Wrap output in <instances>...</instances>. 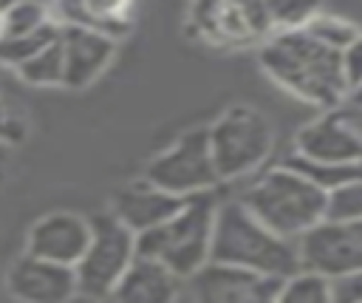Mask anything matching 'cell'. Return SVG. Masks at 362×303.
Wrapping results in <instances>:
<instances>
[{
  "label": "cell",
  "instance_id": "3",
  "mask_svg": "<svg viewBox=\"0 0 362 303\" xmlns=\"http://www.w3.org/2000/svg\"><path fill=\"white\" fill-rule=\"evenodd\" d=\"M238 201L263 227L297 244L305 232H311L317 224L325 221L328 193L314 187L291 167L277 164L266 170L255 184H249Z\"/></svg>",
  "mask_w": 362,
  "mask_h": 303
},
{
  "label": "cell",
  "instance_id": "15",
  "mask_svg": "<svg viewBox=\"0 0 362 303\" xmlns=\"http://www.w3.org/2000/svg\"><path fill=\"white\" fill-rule=\"evenodd\" d=\"M59 42L65 57V88H88L113 59V37L85 28V25H59Z\"/></svg>",
  "mask_w": 362,
  "mask_h": 303
},
{
  "label": "cell",
  "instance_id": "9",
  "mask_svg": "<svg viewBox=\"0 0 362 303\" xmlns=\"http://www.w3.org/2000/svg\"><path fill=\"white\" fill-rule=\"evenodd\" d=\"M280 278L206 263L187 280L192 303H277Z\"/></svg>",
  "mask_w": 362,
  "mask_h": 303
},
{
  "label": "cell",
  "instance_id": "6",
  "mask_svg": "<svg viewBox=\"0 0 362 303\" xmlns=\"http://www.w3.org/2000/svg\"><path fill=\"white\" fill-rule=\"evenodd\" d=\"M206 130H209L212 161H215L221 181L240 178V176L257 170L269 159L272 144H274L269 119L249 105L229 108Z\"/></svg>",
  "mask_w": 362,
  "mask_h": 303
},
{
  "label": "cell",
  "instance_id": "18",
  "mask_svg": "<svg viewBox=\"0 0 362 303\" xmlns=\"http://www.w3.org/2000/svg\"><path fill=\"white\" fill-rule=\"evenodd\" d=\"M20 79L28 85H42V88H54V85H65V57H62V42L59 37L42 48L34 59H28L25 65L17 68Z\"/></svg>",
  "mask_w": 362,
  "mask_h": 303
},
{
  "label": "cell",
  "instance_id": "17",
  "mask_svg": "<svg viewBox=\"0 0 362 303\" xmlns=\"http://www.w3.org/2000/svg\"><path fill=\"white\" fill-rule=\"evenodd\" d=\"M286 167H291L294 173H300L303 178H308L314 187H320L322 193H334L342 184H351L356 178H362V164H339V161H314L305 156L291 153L288 159H283Z\"/></svg>",
  "mask_w": 362,
  "mask_h": 303
},
{
  "label": "cell",
  "instance_id": "21",
  "mask_svg": "<svg viewBox=\"0 0 362 303\" xmlns=\"http://www.w3.org/2000/svg\"><path fill=\"white\" fill-rule=\"evenodd\" d=\"M277 303H331V280L300 269L280 283Z\"/></svg>",
  "mask_w": 362,
  "mask_h": 303
},
{
  "label": "cell",
  "instance_id": "29",
  "mask_svg": "<svg viewBox=\"0 0 362 303\" xmlns=\"http://www.w3.org/2000/svg\"><path fill=\"white\" fill-rule=\"evenodd\" d=\"M345 110L351 113V119H354V125H356V127L362 130V108H348V105H345Z\"/></svg>",
  "mask_w": 362,
  "mask_h": 303
},
{
  "label": "cell",
  "instance_id": "25",
  "mask_svg": "<svg viewBox=\"0 0 362 303\" xmlns=\"http://www.w3.org/2000/svg\"><path fill=\"white\" fill-rule=\"evenodd\" d=\"M339 59H342V76H345V85L351 93L354 88L362 85V34L339 54Z\"/></svg>",
  "mask_w": 362,
  "mask_h": 303
},
{
  "label": "cell",
  "instance_id": "8",
  "mask_svg": "<svg viewBox=\"0 0 362 303\" xmlns=\"http://www.w3.org/2000/svg\"><path fill=\"white\" fill-rule=\"evenodd\" d=\"M300 269L322 278L362 272V221H322L297 241Z\"/></svg>",
  "mask_w": 362,
  "mask_h": 303
},
{
  "label": "cell",
  "instance_id": "1",
  "mask_svg": "<svg viewBox=\"0 0 362 303\" xmlns=\"http://www.w3.org/2000/svg\"><path fill=\"white\" fill-rule=\"evenodd\" d=\"M260 62L277 85L322 110H337L348 99L339 51L322 45L305 28L277 31L260 48Z\"/></svg>",
  "mask_w": 362,
  "mask_h": 303
},
{
  "label": "cell",
  "instance_id": "16",
  "mask_svg": "<svg viewBox=\"0 0 362 303\" xmlns=\"http://www.w3.org/2000/svg\"><path fill=\"white\" fill-rule=\"evenodd\" d=\"M184 280L150 258H136L105 303H178Z\"/></svg>",
  "mask_w": 362,
  "mask_h": 303
},
{
  "label": "cell",
  "instance_id": "28",
  "mask_svg": "<svg viewBox=\"0 0 362 303\" xmlns=\"http://www.w3.org/2000/svg\"><path fill=\"white\" fill-rule=\"evenodd\" d=\"M8 156H11V147L0 142V178H3V173H6V161H8Z\"/></svg>",
  "mask_w": 362,
  "mask_h": 303
},
{
  "label": "cell",
  "instance_id": "26",
  "mask_svg": "<svg viewBox=\"0 0 362 303\" xmlns=\"http://www.w3.org/2000/svg\"><path fill=\"white\" fill-rule=\"evenodd\" d=\"M331 303H362V272L331 278Z\"/></svg>",
  "mask_w": 362,
  "mask_h": 303
},
{
  "label": "cell",
  "instance_id": "19",
  "mask_svg": "<svg viewBox=\"0 0 362 303\" xmlns=\"http://www.w3.org/2000/svg\"><path fill=\"white\" fill-rule=\"evenodd\" d=\"M57 37H59V23H51L34 34H25V37H3L0 40V65L20 68L28 59H34L42 48H48Z\"/></svg>",
  "mask_w": 362,
  "mask_h": 303
},
{
  "label": "cell",
  "instance_id": "10",
  "mask_svg": "<svg viewBox=\"0 0 362 303\" xmlns=\"http://www.w3.org/2000/svg\"><path fill=\"white\" fill-rule=\"evenodd\" d=\"M294 153L314 161L362 164V130L354 125L351 113L342 105L300 127L294 139Z\"/></svg>",
  "mask_w": 362,
  "mask_h": 303
},
{
  "label": "cell",
  "instance_id": "14",
  "mask_svg": "<svg viewBox=\"0 0 362 303\" xmlns=\"http://www.w3.org/2000/svg\"><path fill=\"white\" fill-rule=\"evenodd\" d=\"M192 17L195 25L218 42H249L274 28L266 3H204L192 8Z\"/></svg>",
  "mask_w": 362,
  "mask_h": 303
},
{
  "label": "cell",
  "instance_id": "20",
  "mask_svg": "<svg viewBox=\"0 0 362 303\" xmlns=\"http://www.w3.org/2000/svg\"><path fill=\"white\" fill-rule=\"evenodd\" d=\"M57 23L51 11L40 3H14L0 11V40L3 37H25L45 25Z\"/></svg>",
  "mask_w": 362,
  "mask_h": 303
},
{
  "label": "cell",
  "instance_id": "5",
  "mask_svg": "<svg viewBox=\"0 0 362 303\" xmlns=\"http://www.w3.org/2000/svg\"><path fill=\"white\" fill-rule=\"evenodd\" d=\"M136 258V232H130L113 212L90 215V244L82 261L74 266L79 295L90 300H107Z\"/></svg>",
  "mask_w": 362,
  "mask_h": 303
},
{
  "label": "cell",
  "instance_id": "24",
  "mask_svg": "<svg viewBox=\"0 0 362 303\" xmlns=\"http://www.w3.org/2000/svg\"><path fill=\"white\" fill-rule=\"evenodd\" d=\"M25 133H28L25 119H23L11 105H6V102L0 99V142L11 147V144H20V142L25 139Z\"/></svg>",
  "mask_w": 362,
  "mask_h": 303
},
{
  "label": "cell",
  "instance_id": "23",
  "mask_svg": "<svg viewBox=\"0 0 362 303\" xmlns=\"http://www.w3.org/2000/svg\"><path fill=\"white\" fill-rule=\"evenodd\" d=\"M325 221H362V178L328 193Z\"/></svg>",
  "mask_w": 362,
  "mask_h": 303
},
{
  "label": "cell",
  "instance_id": "4",
  "mask_svg": "<svg viewBox=\"0 0 362 303\" xmlns=\"http://www.w3.org/2000/svg\"><path fill=\"white\" fill-rule=\"evenodd\" d=\"M218 204L221 201L215 198V193L189 198V204L175 218H170L167 224L150 232L136 235L139 258L158 261L187 283L192 275H198L209 263Z\"/></svg>",
  "mask_w": 362,
  "mask_h": 303
},
{
  "label": "cell",
  "instance_id": "13",
  "mask_svg": "<svg viewBox=\"0 0 362 303\" xmlns=\"http://www.w3.org/2000/svg\"><path fill=\"white\" fill-rule=\"evenodd\" d=\"M187 204H189V198H178V195H173V193H167V190H161L144 178V181H136V184L116 190L110 212L130 232L141 235V232H150V229L167 224L170 218H175Z\"/></svg>",
  "mask_w": 362,
  "mask_h": 303
},
{
  "label": "cell",
  "instance_id": "12",
  "mask_svg": "<svg viewBox=\"0 0 362 303\" xmlns=\"http://www.w3.org/2000/svg\"><path fill=\"white\" fill-rule=\"evenodd\" d=\"M90 244V218H82L76 212H51L40 218L28 232V255L76 266Z\"/></svg>",
  "mask_w": 362,
  "mask_h": 303
},
{
  "label": "cell",
  "instance_id": "11",
  "mask_svg": "<svg viewBox=\"0 0 362 303\" xmlns=\"http://www.w3.org/2000/svg\"><path fill=\"white\" fill-rule=\"evenodd\" d=\"M6 286L20 303H68L74 295H79L74 266L51 263L28 252L8 266Z\"/></svg>",
  "mask_w": 362,
  "mask_h": 303
},
{
  "label": "cell",
  "instance_id": "22",
  "mask_svg": "<svg viewBox=\"0 0 362 303\" xmlns=\"http://www.w3.org/2000/svg\"><path fill=\"white\" fill-rule=\"evenodd\" d=\"M305 31L314 40H320L322 45H328V48H334L339 54L359 37V31L354 28V23H348L342 17H334V14H320V11L305 23Z\"/></svg>",
  "mask_w": 362,
  "mask_h": 303
},
{
  "label": "cell",
  "instance_id": "2",
  "mask_svg": "<svg viewBox=\"0 0 362 303\" xmlns=\"http://www.w3.org/2000/svg\"><path fill=\"white\" fill-rule=\"evenodd\" d=\"M209 263L235 266L280 280L300 272L297 244L263 227L238 198L218 204Z\"/></svg>",
  "mask_w": 362,
  "mask_h": 303
},
{
  "label": "cell",
  "instance_id": "7",
  "mask_svg": "<svg viewBox=\"0 0 362 303\" xmlns=\"http://www.w3.org/2000/svg\"><path fill=\"white\" fill-rule=\"evenodd\" d=\"M144 178L178 198H195V195L215 193V187L221 184V176L212 161L209 130L195 127L184 133L175 144H170L156 159H150Z\"/></svg>",
  "mask_w": 362,
  "mask_h": 303
},
{
  "label": "cell",
  "instance_id": "27",
  "mask_svg": "<svg viewBox=\"0 0 362 303\" xmlns=\"http://www.w3.org/2000/svg\"><path fill=\"white\" fill-rule=\"evenodd\" d=\"M345 105H348V108H362V85H359V88H354V91L348 93Z\"/></svg>",
  "mask_w": 362,
  "mask_h": 303
}]
</instances>
